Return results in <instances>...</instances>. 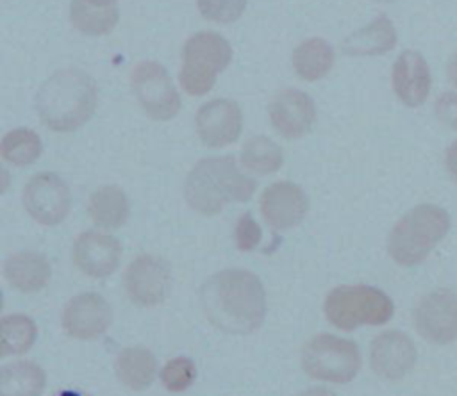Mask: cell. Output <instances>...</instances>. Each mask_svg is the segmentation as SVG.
<instances>
[{"mask_svg":"<svg viewBox=\"0 0 457 396\" xmlns=\"http://www.w3.org/2000/svg\"><path fill=\"white\" fill-rule=\"evenodd\" d=\"M207 319L228 334H250L266 316V293L257 275L248 269H221L200 289Z\"/></svg>","mask_w":457,"mask_h":396,"instance_id":"cell-1","label":"cell"},{"mask_svg":"<svg viewBox=\"0 0 457 396\" xmlns=\"http://www.w3.org/2000/svg\"><path fill=\"white\" fill-rule=\"evenodd\" d=\"M96 102L95 80L82 70L64 68L41 84L36 95V111L50 130L71 132L93 116Z\"/></svg>","mask_w":457,"mask_h":396,"instance_id":"cell-2","label":"cell"},{"mask_svg":"<svg viewBox=\"0 0 457 396\" xmlns=\"http://www.w3.org/2000/svg\"><path fill=\"white\" fill-rule=\"evenodd\" d=\"M255 187V180L237 168L234 157H207L191 168L184 198L195 212L214 216L230 202H248Z\"/></svg>","mask_w":457,"mask_h":396,"instance_id":"cell-3","label":"cell"},{"mask_svg":"<svg viewBox=\"0 0 457 396\" xmlns=\"http://www.w3.org/2000/svg\"><path fill=\"white\" fill-rule=\"evenodd\" d=\"M450 230V216L443 207L423 203L405 212L389 234L387 250L400 266H416L439 244Z\"/></svg>","mask_w":457,"mask_h":396,"instance_id":"cell-4","label":"cell"},{"mask_svg":"<svg viewBox=\"0 0 457 396\" xmlns=\"http://www.w3.org/2000/svg\"><path fill=\"white\" fill-rule=\"evenodd\" d=\"M325 318L339 330H353L361 325H384L393 318L391 298L371 285L334 287L323 303Z\"/></svg>","mask_w":457,"mask_h":396,"instance_id":"cell-5","label":"cell"},{"mask_svg":"<svg viewBox=\"0 0 457 396\" xmlns=\"http://www.w3.org/2000/svg\"><path fill=\"white\" fill-rule=\"evenodd\" d=\"M302 367L314 380L346 384L361 369V353L350 339L318 334L302 348Z\"/></svg>","mask_w":457,"mask_h":396,"instance_id":"cell-6","label":"cell"},{"mask_svg":"<svg viewBox=\"0 0 457 396\" xmlns=\"http://www.w3.org/2000/svg\"><path fill=\"white\" fill-rule=\"evenodd\" d=\"M132 91L141 109L157 121H168L180 111V96L166 68L155 61L134 66L130 75Z\"/></svg>","mask_w":457,"mask_h":396,"instance_id":"cell-7","label":"cell"},{"mask_svg":"<svg viewBox=\"0 0 457 396\" xmlns=\"http://www.w3.org/2000/svg\"><path fill=\"white\" fill-rule=\"evenodd\" d=\"M23 205L37 223L54 227L70 214L71 191L57 173H37L23 187Z\"/></svg>","mask_w":457,"mask_h":396,"instance_id":"cell-8","label":"cell"},{"mask_svg":"<svg viewBox=\"0 0 457 396\" xmlns=\"http://www.w3.org/2000/svg\"><path fill=\"white\" fill-rule=\"evenodd\" d=\"M171 273L164 259L143 253L137 255L125 269L123 287L127 298L137 307H155L170 293Z\"/></svg>","mask_w":457,"mask_h":396,"instance_id":"cell-9","label":"cell"},{"mask_svg":"<svg viewBox=\"0 0 457 396\" xmlns=\"http://www.w3.org/2000/svg\"><path fill=\"white\" fill-rule=\"evenodd\" d=\"M418 334L434 344H448L457 339V293L437 289L425 294L414 309Z\"/></svg>","mask_w":457,"mask_h":396,"instance_id":"cell-10","label":"cell"},{"mask_svg":"<svg viewBox=\"0 0 457 396\" xmlns=\"http://www.w3.org/2000/svg\"><path fill=\"white\" fill-rule=\"evenodd\" d=\"M261 214L275 232L295 228L309 210V198L300 186L289 180L270 184L261 194Z\"/></svg>","mask_w":457,"mask_h":396,"instance_id":"cell-11","label":"cell"},{"mask_svg":"<svg viewBox=\"0 0 457 396\" xmlns=\"http://www.w3.org/2000/svg\"><path fill=\"white\" fill-rule=\"evenodd\" d=\"M195 127L205 146L223 148L237 141L243 128V112L234 100L214 98L196 111Z\"/></svg>","mask_w":457,"mask_h":396,"instance_id":"cell-12","label":"cell"},{"mask_svg":"<svg viewBox=\"0 0 457 396\" xmlns=\"http://www.w3.org/2000/svg\"><path fill=\"white\" fill-rule=\"evenodd\" d=\"M111 323V305L96 293H82L73 296L62 310V328L73 339H96L107 332Z\"/></svg>","mask_w":457,"mask_h":396,"instance_id":"cell-13","label":"cell"},{"mask_svg":"<svg viewBox=\"0 0 457 396\" xmlns=\"http://www.w3.org/2000/svg\"><path fill=\"white\" fill-rule=\"evenodd\" d=\"M273 128L284 139H298L311 132L316 123V105L312 98L300 89L278 91L268 107Z\"/></svg>","mask_w":457,"mask_h":396,"instance_id":"cell-14","label":"cell"},{"mask_svg":"<svg viewBox=\"0 0 457 396\" xmlns=\"http://www.w3.org/2000/svg\"><path fill=\"white\" fill-rule=\"evenodd\" d=\"M370 364L386 380L403 378L416 364V346L403 332L386 330L370 346Z\"/></svg>","mask_w":457,"mask_h":396,"instance_id":"cell-15","label":"cell"},{"mask_svg":"<svg viewBox=\"0 0 457 396\" xmlns=\"http://www.w3.org/2000/svg\"><path fill=\"white\" fill-rule=\"evenodd\" d=\"M121 246L116 237L96 230L82 232L73 243V264L93 278L109 276L120 264Z\"/></svg>","mask_w":457,"mask_h":396,"instance_id":"cell-16","label":"cell"},{"mask_svg":"<svg viewBox=\"0 0 457 396\" xmlns=\"http://www.w3.org/2000/svg\"><path fill=\"white\" fill-rule=\"evenodd\" d=\"M393 89L407 107L421 105L430 93V70L421 54L405 50L393 64Z\"/></svg>","mask_w":457,"mask_h":396,"instance_id":"cell-17","label":"cell"},{"mask_svg":"<svg viewBox=\"0 0 457 396\" xmlns=\"http://www.w3.org/2000/svg\"><path fill=\"white\" fill-rule=\"evenodd\" d=\"M4 276L20 293H37L46 287L52 268L45 255L37 252H20L4 262Z\"/></svg>","mask_w":457,"mask_h":396,"instance_id":"cell-18","label":"cell"},{"mask_svg":"<svg viewBox=\"0 0 457 396\" xmlns=\"http://www.w3.org/2000/svg\"><path fill=\"white\" fill-rule=\"evenodd\" d=\"M396 45V30L387 16H378L368 25L353 30L341 43V50L350 57L380 55Z\"/></svg>","mask_w":457,"mask_h":396,"instance_id":"cell-19","label":"cell"},{"mask_svg":"<svg viewBox=\"0 0 457 396\" xmlns=\"http://www.w3.org/2000/svg\"><path fill=\"white\" fill-rule=\"evenodd\" d=\"M130 212L127 194L116 186H102L91 193L87 202L89 219L105 230H114L125 225Z\"/></svg>","mask_w":457,"mask_h":396,"instance_id":"cell-20","label":"cell"},{"mask_svg":"<svg viewBox=\"0 0 457 396\" xmlns=\"http://www.w3.org/2000/svg\"><path fill=\"white\" fill-rule=\"evenodd\" d=\"M114 369L118 380L125 387L141 391L154 382L157 373V360L148 348L130 346L118 353Z\"/></svg>","mask_w":457,"mask_h":396,"instance_id":"cell-21","label":"cell"},{"mask_svg":"<svg viewBox=\"0 0 457 396\" xmlns=\"http://www.w3.org/2000/svg\"><path fill=\"white\" fill-rule=\"evenodd\" d=\"M230 61L232 46L216 32H198L182 46V62H196L223 71Z\"/></svg>","mask_w":457,"mask_h":396,"instance_id":"cell-22","label":"cell"},{"mask_svg":"<svg viewBox=\"0 0 457 396\" xmlns=\"http://www.w3.org/2000/svg\"><path fill=\"white\" fill-rule=\"evenodd\" d=\"M332 66H334V50L321 37L305 39L293 52L295 73L307 82L323 78L325 75H328Z\"/></svg>","mask_w":457,"mask_h":396,"instance_id":"cell-23","label":"cell"},{"mask_svg":"<svg viewBox=\"0 0 457 396\" xmlns=\"http://www.w3.org/2000/svg\"><path fill=\"white\" fill-rule=\"evenodd\" d=\"M45 371L30 360L7 364L0 371V396H41Z\"/></svg>","mask_w":457,"mask_h":396,"instance_id":"cell-24","label":"cell"},{"mask_svg":"<svg viewBox=\"0 0 457 396\" xmlns=\"http://www.w3.org/2000/svg\"><path fill=\"white\" fill-rule=\"evenodd\" d=\"M37 337V326L25 314H7L0 319V357L27 353Z\"/></svg>","mask_w":457,"mask_h":396,"instance_id":"cell-25","label":"cell"},{"mask_svg":"<svg viewBox=\"0 0 457 396\" xmlns=\"http://www.w3.org/2000/svg\"><path fill=\"white\" fill-rule=\"evenodd\" d=\"M70 20L86 36H104L116 27L120 12L116 7H96L84 0H71Z\"/></svg>","mask_w":457,"mask_h":396,"instance_id":"cell-26","label":"cell"},{"mask_svg":"<svg viewBox=\"0 0 457 396\" xmlns=\"http://www.w3.org/2000/svg\"><path fill=\"white\" fill-rule=\"evenodd\" d=\"M241 162L252 173L270 175L282 168L284 152L270 137L253 136L241 148Z\"/></svg>","mask_w":457,"mask_h":396,"instance_id":"cell-27","label":"cell"},{"mask_svg":"<svg viewBox=\"0 0 457 396\" xmlns=\"http://www.w3.org/2000/svg\"><path fill=\"white\" fill-rule=\"evenodd\" d=\"M43 144L39 136L30 128H14L7 132L0 144V155L14 166H29L39 159Z\"/></svg>","mask_w":457,"mask_h":396,"instance_id":"cell-28","label":"cell"},{"mask_svg":"<svg viewBox=\"0 0 457 396\" xmlns=\"http://www.w3.org/2000/svg\"><path fill=\"white\" fill-rule=\"evenodd\" d=\"M218 71L214 68L196 64V62H182L179 80L182 89L191 96H202L207 95L214 82H216Z\"/></svg>","mask_w":457,"mask_h":396,"instance_id":"cell-29","label":"cell"},{"mask_svg":"<svg viewBox=\"0 0 457 396\" xmlns=\"http://www.w3.org/2000/svg\"><path fill=\"white\" fill-rule=\"evenodd\" d=\"M195 376H196V367L193 360L187 357H175L168 360L161 371L162 385L173 392H180L187 389L193 384Z\"/></svg>","mask_w":457,"mask_h":396,"instance_id":"cell-30","label":"cell"},{"mask_svg":"<svg viewBox=\"0 0 457 396\" xmlns=\"http://www.w3.org/2000/svg\"><path fill=\"white\" fill-rule=\"evenodd\" d=\"M196 5L205 20L214 23H232L243 14L246 0H196Z\"/></svg>","mask_w":457,"mask_h":396,"instance_id":"cell-31","label":"cell"},{"mask_svg":"<svg viewBox=\"0 0 457 396\" xmlns=\"http://www.w3.org/2000/svg\"><path fill=\"white\" fill-rule=\"evenodd\" d=\"M234 239H236L237 250L241 252H252L261 243V227L250 212H245L243 216H239L234 230Z\"/></svg>","mask_w":457,"mask_h":396,"instance_id":"cell-32","label":"cell"},{"mask_svg":"<svg viewBox=\"0 0 457 396\" xmlns=\"http://www.w3.org/2000/svg\"><path fill=\"white\" fill-rule=\"evenodd\" d=\"M434 111L443 125L457 130V93H443L436 100Z\"/></svg>","mask_w":457,"mask_h":396,"instance_id":"cell-33","label":"cell"},{"mask_svg":"<svg viewBox=\"0 0 457 396\" xmlns=\"http://www.w3.org/2000/svg\"><path fill=\"white\" fill-rule=\"evenodd\" d=\"M445 164H446V169L452 175V178L457 182V141L453 144H450V148L446 150Z\"/></svg>","mask_w":457,"mask_h":396,"instance_id":"cell-34","label":"cell"},{"mask_svg":"<svg viewBox=\"0 0 457 396\" xmlns=\"http://www.w3.org/2000/svg\"><path fill=\"white\" fill-rule=\"evenodd\" d=\"M448 77H450L452 84L457 87V52L448 61Z\"/></svg>","mask_w":457,"mask_h":396,"instance_id":"cell-35","label":"cell"},{"mask_svg":"<svg viewBox=\"0 0 457 396\" xmlns=\"http://www.w3.org/2000/svg\"><path fill=\"white\" fill-rule=\"evenodd\" d=\"M300 396H334V392H330L325 387H312V389H307L305 392H302Z\"/></svg>","mask_w":457,"mask_h":396,"instance_id":"cell-36","label":"cell"},{"mask_svg":"<svg viewBox=\"0 0 457 396\" xmlns=\"http://www.w3.org/2000/svg\"><path fill=\"white\" fill-rule=\"evenodd\" d=\"M84 2H87L91 5H96V7H112V4L116 0H84Z\"/></svg>","mask_w":457,"mask_h":396,"instance_id":"cell-37","label":"cell"},{"mask_svg":"<svg viewBox=\"0 0 457 396\" xmlns=\"http://www.w3.org/2000/svg\"><path fill=\"white\" fill-rule=\"evenodd\" d=\"M54 396H89V394L80 392V391H70V389H66V391H59V392L54 394Z\"/></svg>","mask_w":457,"mask_h":396,"instance_id":"cell-38","label":"cell"}]
</instances>
